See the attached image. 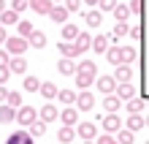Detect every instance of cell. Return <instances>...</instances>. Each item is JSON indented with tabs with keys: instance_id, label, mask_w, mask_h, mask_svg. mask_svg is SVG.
Segmentation results:
<instances>
[{
	"instance_id": "obj_1",
	"label": "cell",
	"mask_w": 149,
	"mask_h": 144,
	"mask_svg": "<svg viewBox=\"0 0 149 144\" xmlns=\"http://www.w3.org/2000/svg\"><path fill=\"white\" fill-rule=\"evenodd\" d=\"M106 60L114 65H130L136 60V49L133 46H111L106 49Z\"/></svg>"
},
{
	"instance_id": "obj_2",
	"label": "cell",
	"mask_w": 149,
	"mask_h": 144,
	"mask_svg": "<svg viewBox=\"0 0 149 144\" xmlns=\"http://www.w3.org/2000/svg\"><path fill=\"white\" fill-rule=\"evenodd\" d=\"M27 46H30L27 38H19V35H8V38H6V52H8L11 57H14V55H24Z\"/></svg>"
},
{
	"instance_id": "obj_3",
	"label": "cell",
	"mask_w": 149,
	"mask_h": 144,
	"mask_svg": "<svg viewBox=\"0 0 149 144\" xmlns=\"http://www.w3.org/2000/svg\"><path fill=\"white\" fill-rule=\"evenodd\" d=\"M38 120V112L36 109H33V106H19V109H16V122H19V125H24V128H27V125L30 122H36Z\"/></svg>"
},
{
	"instance_id": "obj_4",
	"label": "cell",
	"mask_w": 149,
	"mask_h": 144,
	"mask_svg": "<svg viewBox=\"0 0 149 144\" xmlns=\"http://www.w3.org/2000/svg\"><path fill=\"white\" fill-rule=\"evenodd\" d=\"M76 136H79V139H84V141H92V139H98V125H95V122H79V128H76Z\"/></svg>"
},
{
	"instance_id": "obj_5",
	"label": "cell",
	"mask_w": 149,
	"mask_h": 144,
	"mask_svg": "<svg viewBox=\"0 0 149 144\" xmlns=\"http://www.w3.org/2000/svg\"><path fill=\"white\" fill-rule=\"evenodd\" d=\"M73 106H76L79 112H90L92 106H95V95L90 93V90H81V93L76 95V103H73Z\"/></svg>"
},
{
	"instance_id": "obj_6",
	"label": "cell",
	"mask_w": 149,
	"mask_h": 144,
	"mask_svg": "<svg viewBox=\"0 0 149 144\" xmlns=\"http://www.w3.org/2000/svg\"><path fill=\"white\" fill-rule=\"evenodd\" d=\"M57 117H60V112H57L54 103H43L41 109H38V120H41V122H54Z\"/></svg>"
},
{
	"instance_id": "obj_7",
	"label": "cell",
	"mask_w": 149,
	"mask_h": 144,
	"mask_svg": "<svg viewBox=\"0 0 149 144\" xmlns=\"http://www.w3.org/2000/svg\"><path fill=\"white\" fill-rule=\"evenodd\" d=\"M60 122L68 125V128H73V125L79 122V109L76 106H65V109L60 112Z\"/></svg>"
},
{
	"instance_id": "obj_8",
	"label": "cell",
	"mask_w": 149,
	"mask_h": 144,
	"mask_svg": "<svg viewBox=\"0 0 149 144\" xmlns=\"http://www.w3.org/2000/svg\"><path fill=\"white\" fill-rule=\"evenodd\" d=\"M46 16H49L52 22H57V25H65V22H68V8L57 3V6H52V8H49V14H46Z\"/></svg>"
},
{
	"instance_id": "obj_9",
	"label": "cell",
	"mask_w": 149,
	"mask_h": 144,
	"mask_svg": "<svg viewBox=\"0 0 149 144\" xmlns=\"http://www.w3.org/2000/svg\"><path fill=\"white\" fill-rule=\"evenodd\" d=\"M90 44H92V35H90V33H84V30H79V35L73 38L76 52H79V55H81V52H90Z\"/></svg>"
},
{
	"instance_id": "obj_10",
	"label": "cell",
	"mask_w": 149,
	"mask_h": 144,
	"mask_svg": "<svg viewBox=\"0 0 149 144\" xmlns=\"http://www.w3.org/2000/svg\"><path fill=\"white\" fill-rule=\"evenodd\" d=\"M114 95H117L119 101H130V98L136 95V87L130 84V82H122V84H117V87H114Z\"/></svg>"
},
{
	"instance_id": "obj_11",
	"label": "cell",
	"mask_w": 149,
	"mask_h": 144,
	"mask_svg": "<svg viewBox=\"0 0 149 144\" xmlns=\"http://www.w3.org/2000/svg\"><path fill=\"white\" fill-rule=\"evenodd\" d=\"M122 128V117H117V114H106L103 117V131L106 133H117Z\"/></svg>"
},
{
	"instance_id": "obj_12",
	"label": "cell",
	"mask_w": 149,
	"mask_h": 144,
	"mask_svg": "<svg viewBox=\"0 0 149 144\" xmlns=\"http://www.w3.org/2000/svg\"><path fill=\"white\" fill-rule=\"evenodd\" d=\"M8 71H11V74H24V71H27V60L22 55H14L8 60Z\"/></svg>"
},
{
	"instance_id": "obj_13",
	"label": "cell",
	"mask_w": 149,
	"mask_h": 144,
	"mask_svg": "<svg viewBox=\"0 0 149 144\" xmlns=\"http://www.w3.org/2000/svg\"><path fill=\"white\" fill-rule=\"evenodd\" d=\"M27 6H30V11H36V14H41V16H46L49 14V8L54 6L52 0H27Z\"/></svg>"
},
{
	"instance_id": "obj_14",
	"label": "cell",
	"mask_w": 149,
	"mask_h": 144,
	"mask_svg": "<svg viewBox=\"0 0 149 144\" xmlns=\"http://www.w3.org/2000/svg\"><path fill=\"white\" fill-rule=\"evenodd\" d=\"M84 22H87V27H100V25H103V11H98V8L87 11L84 14Z\"/></svg>"
},
{
	"instance_id": "obj_15",
	"label": "cell",
	"mask_w": 149,
	"mask_h": 144,
	"mask_svg": "<svg viewBox=\"0 0 149 144\" xmlns=\"http://www.w3.org/2000/svg\"><path fill=\"white\" fill-rule=\"evenodd\" d=\"M98 82V90L103 95H111L114 93V87H117V82H114V76H100V79H95Z\"/></svg>"
},
{
	"instance_id": "obj_16",
	"label": "cell",
	"mask_w": 149,
	"mask_h": 144,
	"mask_svg": "<svg viewBox=\"0 0 149 144\" xmlns=\"http://www.w3.org/2000/svg\"><path fill=\"white\" fill-rule=\"evenodd\" d=\"M6 144H33V136L27 131H16V133H11V136L6 139Z\"/></svg>"
},
{
	"instance_id": "obj_17",
	"label": "cell",
	"mask_w": 149,
	"mask_h": 144,
	"mask_svg": "<svg viewBox=\"0 0 149 144\" xmlns=\"http://www.w3.org/2000/svg\"><path fill=\"white\" fill-rule=\"evenodd\" d=\"M0 25H3V27H11V25H19V14H16L14 8H6V11L0 14Z\"/></svg>"
},
{
	"instance_id": "obj_18",
	"label": "cell",
	"mask_w": 149,
	"mask_h": 144,
	"mask_svg": "<svg viewBox=\"0 0 149 144\" xmlns=\"http://www.w3.org/2000/svg\"><path fill=\"white\" fill-rule=\"evenodd\" d=\"M130 76H133V68H130V65H117V71H114V82H117V84L130 82Z\"/></svg>"
},
{
	"instance_id": "obj_19",
	"label": "cell",
	"mask_w": 149,
	"mask_h": 144,
	"mask_svg": "<svg viewBox=\"0 0 149 144\" xmlns=\"http://www.w3.org/2000/svg\"><path fill=\"white\" fill-rule=\"evenodd\" d=\"M57 52H60L63 57H68V60L79 57V52H76V46H73V41H63V44H57Z\"/></svg>"
},
{
	"instance_id": "obj_20",
	"label": "cell",
	"mask_w": 149,
	"mask_h": 144,
	"mask_svg": "<svg viewBox=\"0 0 149 144\" xmlns=\"http://www.w3.org/2000/svg\"><path fill=\"white\" fill-rule=\"evenodd\" d=\"M109 41H111L109 35H103V33H100V35H95V38H92L90 49H92V52H106V49H109Z\"/></svg>"
},
{
	"instance_id": "obj_21",
	"label": "cell",
	"mask_w": 149,
	"mask_h": 144,
	"mask_svg": "<svg viewBox=\"0 0 149 144\" xmlns=\"http://www.w3.org/2000/svg\"><path fill=\"white\" fill-rule=\"evenodd\" d=\"M119 106H122V101H119V98L114 95V93L103 98V109H106L109 114H117V109H119Z\"/></svg>"
},
{
	"instance_id": "obj_22",
	"label": "cell",
	"mask_w": 149,
	"mask_h": 144,
	"mask_svg": "<svg viewBox=\"0 0 149 144\" xmlns=\"http://www.w3.org/2000/svg\"><path fill=\"white\" fill-rule=\"evenodd\" d=\"M57 71H60V74H65V76H73L76 74V63L68 60V57H63V60L57 63Z\"/></svg>"
},
{
	"instance_id": "obj_23",
	"label": "cell",
	"mask_w": 149,
	"mask_h": 144,
	"mask_svg": "<svg viewBox=\"0 0 149 144\" xmlns=\"http://www.w3.org/2000/svg\"><path fill=\"white\" fill-rule=\"evenodd\" d=\"M111 11H114V19H117V22H127V16H130V8L125 3H117Z\"/></svg>"
},
{
	"instance_id": "obj_24",
	"label": "cell",
	"mask_w": 149,
	"mask_h": 144,
	"mask_svg": "<svg viewBox=\"0 0 149 144\" xmlns=\"http://www.w3.org/2000/svg\"><path fill=\"white\" fill-rule=\"evenodd\" d=\"M57 101L65 103V106H73L76 103V93L73 90H57Z\"/></svg>"
},
{
	"instance_id": "obj_25",
	"label": "cell",
	"mask_w": 149,
	"mask_h": 144,
	"mask_svg": "<svg viewBox=\"0 0 149 144\" xmlns=\"http://www.w3.org/2000/svg\"><path fill=\"white\" fill-rule=\"evenodd\" d=\"M27 44H30V46H36V49H43V46H46V35H43L41 30H33V35L27 38Z\"/></svg>"
},
{
	"instance_id": "obj_26",
	"label": "cell",
	"mask_w": 149,
	"mask_h": 144,
	"mask_svg": "<svg viewBox=\"0 0 149 144\" xmlns=\"http://www.w3.org/2000/svg\"><path fill=\"white\" fill-rule=\"evenodd\" d=\"M76 76V84H79V90H90V84L95 82L98 76H92V74H73Z\"/></svg>"
},
{
	"instance_id": "obj_27",
	"label": "cell",
	"mask_w": 149,
	"mask_h": 144,
	"mask_svg": "<svg viewBox=\"0 0 149 144\" xmlns=\"http://www.w3.org/2000/svg\"><path fill=\"white\" fill-rule=\"evenodd\" d=\"M38 93L46 98V101H52V98H57V87L52 84V82H41V87H38Z\"/></svg>"
},
{
	"instance_id": "obj_28",
	"label": "cell",
	"mask_w": 149,
	"mask_h": 144,
	"mask_svg": "<svg viewBox=\"0 0 149 144\" xmlns=\"http://www.w3.org/2000/svg\"><path fill=\"white\" fill-rule=\"evenodd\" d=\"M57 139L63 141V144H71V141L76 139V128H68V125H63V128H60V133H57Z\"/></svg>"
},
{
	"instance_id": "obj_29",
	"label": "cell",
	"mask_w": 149,
	"mask_h": 144,
	"mask_svg": "<svg viewBox=\"0 0 149 144\" xmlns=\"http://www.w3.org/2000/svg\"><path fill=\"white\" fill-rule=\"evenodd\" d=\"M76 74H98V65H95V63L92 60H81V63H79V65H76Z\"/></svg>"
},
{
	"instance_id": "obj_30",
	"label": "cell",
	"mask_w": 149,
	"mask_h": 144,
	"mask_svg": "<svg viewBox=\"0 0 149 144\" xmlns=\"http://www.w3.org/2000/svg\"><path fill=\"white\" fill-rule=\"evenodd\" d=\"M11 120H16V109H11V106H0V122H3V125H8V122H11Z\"/></svg>"
},
{
	"instance_id": "obj_31",
	"label": "cell",
	"mask_w": 149,
	"mask_h": 144,
	"mask_svg": "<svg viewBox=\"0 0 149 144\" xmlns=\"http://www.w3.org/2000/svg\"><path fill=\"white\" fill-rule=\"evenodd\" d=\"M27 133H30L33 139H36V136H43V133H46V122H41V120L30 122V125H27Z\"/></svg>"
},
{
	"instance_id": "obj_32",
	"label": "cell",
	"mask_w": 149,
	"mask_h": 144,
	"mask_svg": "<svg viewBox=\"0 0 149 144\" xmlns=\"http://www.w3.org/2000/svg\"><path fill=\"white\" fill-rule=\"evenodd\" d=\"M125 125H127V131H141L144 128V117L141 114H130Z\"/></svg>"
},
{
	"instance_id": "obj_33",
	"label": "cell",
	"mask_w": 149,
	"mask_h": 144,
	"mask_svg": "<svg viewBox=\"0 0 149 144\" xmlns=\"http://www.w3.org/2000/svg\"><path fill=\"white\" fill-rule=\"evenodd\" d=\"M127 112L130 114H141L144 112V98H130L127 101Z\"/></svg>"
},
{
	"instance_id": "obj_34",
	"label": "cell",
	"mask_w": 149,
	"mask_h": 144,
	"mask_svg": "<svg viewBox=\"0 0 149 144\" xmlns=\"http://www.w3.org/2000/svg\"><path fill=\"white\" fill-rule=\"evenodd\" d=\"M38 87H41V79L38 76H24V90H27V93H38Z\"/></svg>"
},
{
	"instance_id": "obj_35",
	"label": "cell",
	"mask_w": 149,
	"mask_h": 144,
	"mask_svg": "<svg viewBox=\"0 0 149 144\" xmlns=\"http://www.w3.org/2000/svg\"><path fill=\"white\" fill-rule=\"evenodd\" d=\"M76 35H79V27H76V25H71V22H65V25H63V38H65V41H73Z\"/></svg>"
},
{
	"instance_id": "obj_36",
	"label": "cell",
	"mask_w": 149,
	"mask_h": 144,
	"mask_svg": "<svg viewBox=\"0 0 149 144\" xmlns=\"http://www.w3.org/2000/svg\"><path fill=\"white\" fill-rule=\"evenodd\" d=\"M6 106H11V109H19V106H22V95L16 93V90H14V93H8V95H6Z\"/></svg>"
},
{
	"instance_id": "obj_37",
	"label": "cell",
	"mask_w": 149,
	"mask_h": 144,
	"mask_svg": "<svg viewBox=\"0 0 149 144\" xmlns=\"http://www.w3.org/2000/svg\"><path fill=\"white\" fill-rule=\"evenodd\" d=\"M33 30H36V27H33L30 22H19V25H16V33H19V38H30Z\"/></svg>"
},
{
	"instance_id": "obj_38",
	"label": "cell",
	"mask_w": 149,
	"mask_h": 144,
	"mask_svg": "<svg viewBox=\"0 0 149 144\" xmlns=\"http://www.w3.org/2000/svg\"><path fill=\"white\" fill-rule=\"evenodd\" d=\"M127 22H117V27H114V33L109 35V38H125V35H127Z\"/></svg>"
},
{
	"instance_id": "obj_39",
	"label": "cell",
	"mask_w": 149,
	"mask_h": 144,
	"mask_svg": "<svg viewBox=\"0 0 149 144\" xmlns=\"http://www.w3.org/2000/svg\"><path fill=\"white\" fill-rule=\"evenodd\" d=\"M133 141H136V139H133V131H127V128L122 131V128H119V136H117V144H133Z\"/></svg>"
},
{
	"instance_id": "obj_40",
	"label": "cell",
	"mask_w": 149,
	"mask_h": 144,
	"mask_svg": "<svg viewBox=\"0 0 149 144\" xmlns=\"http://www.w3.org/2000/svg\"><path fill=\"white\" fill-rule=\"evenodd\" d=\"M114 6H117V0H98V8H100V11H111Z\"/></svg>"
},
{
	"instance_id": "obj_41",
	"label": "cell",
	"mask_w": 149,
	"mask_h": 144,
	"mask_svg": "<svg viewBox=\"0 0 149 144\" xmlns=\"http://www.w3.org/2000/svg\"><path fill=\"white\" fill-rule=\"evenodd\" d=\"M79 6H81V0H65V8H68V14H76V11H79Z\"/></svg>"
},
{
	"instance_id": "obj_42",
	"label": "cell",
	"mask_w": 149,
	"mask_h": 144,
	"mask_svg": "<svg viewBox=\"0 0 149 144\" xmlns=\"http://www.w3.org/2000/svg\"><path fill=\"white\" fill-rule=\"evenodd\" d=\"M11 8L19 14V11H24V8H27V0H11Z\"/></svg>"
},
{
	"instance_id": "obj_43",
	"label": "cell",
	"mask_w": 149,
	"mask_h": 144,
	"mask_svg": "<svg viewBox=\"0 0 149 144\" xmlns=\"http://www.w3.org/2000/svg\"><path fill=\"white\" fill-rule=\"evenodd\" d=\"M95 144H117V139H114L111 133H103V136H100L98 141H95Z\"/></svg>"
},
{
	"instance_id": "obj_44",
	"label": "cell",
	"mask_w": 149,
	"mask_h": 144,
	"mask_svg": "<svg viewBox=\"0 0 149 144\" xmlns=\"http://www.w3.org/2000/svg\"><path fill=\"white\" fill-rule=\"evenodd\" d=\"M130 14H138V11H141V0H130Z\"/></svg>"
},
{
	"instance_id": "obj_45",
	"label": "cell",
	"mask_w": 149,
	"mask_h": 144,
	"mask_svg": "<svg viewBox=\"0 0 149 144\" xmlns=\"http://www.w3.org/2000/svg\"><path fill=\"white\" fill-rule=\"evenodd\" d=\"M8 60H11V55L8 52H0V68H8Z\"/></svg>"
},
{
	"instance_id": "obj_46",
	"label": "cell",
	"mask_w": 149,
	"mask_h": 144,
	"mask_svg": "<svg viewBox=\"0 0 149 144\" xmlns=\"http://www.w3.org/2000/svg\"><path fill=\"white\" fill-rule=\"evenodd\" d=\"M8 76H11V71H8V68H0V84H6Z\"/></svg>"
},
{
	"instance_id": "obj_47",
	"label": "cell",
	"mask_w": 149,
	"mask_h": 144,
	"mask_svg": "<svg viewBox=\"0 0 149 144\" xmlns=\"http://www.w3.org/2000/svg\"><path fill=\"white\" fill-rule=\"evenodd\" d=\"M6 95H8V90H6V84H0V103H6Z\"/></svg>"
},
{
	"instance_id": "obj_48",
	"label": "cell",
	"mask_w": 149,
	"mask_h": 144,
	"mask_svg": "<svg viewBox=\"0 0 149 144\" xmlns=\"http://www.w3.org/2000/svg\"><path fill=\"white\" fill-rule=\"evenodd\" d=\"M6 38H8V33H6L3 25H0V44H6Z\"/></svg>"
},
{
	"instance_id": "obj_49",
	"label": "cell",
	"mask_w": 149,
	"mask_h": 144,
	"mask_svg": "<svg viewBox=\"0 0 149 144\" xmlns=\"http://www.w3.org/2000/svg\"><path fill=\"white\" fill-rule=\"evenodd\" d=\"M81 3H87V6H98V0H81Z\"/></svg>"
},
{
	"instance_id": "obj_50",
	"label": "cell",
	"mask_w": 149,
	"mask_h": 144,
	"mask_svg": "<svg viewBox=\"0 0 149 144\" xmlns=\"http://www.w3.org/2000/svg\"><path fill=\"white\" fill-rule=\"evenodd\" d=\"M6 11V0H0V14H3Z\"/></svg>"
},
{
	"instance_id": "obj_51",
	"label": "cell",
	"mask_w": 149,
	"mask_h": 144,
	"mask_svg": "<svg viewBox=\"0 0 149 144\" xmlns=\"http://www.w3.org/2000/svg\"><path fill=\"white\" fill-rule=\"evenodd\" d=\"M144 125H146V128H149V114H146V117H144Z\"/></svg>"
},
{
	"instance_id": "obj_52",
	"label": "cell",
	"mask_w": 149,
	"mask_h": 144,
	"mask_svg": "<svg viewBox=\"0 0 149 144\" xmlns=\"http://www.w3.org/2000/svg\"><path fill=\"white\" fill-rule=\"evenodd\" d=\"M81 144H92V141H81Z\"/></svg>"
},
{
	"instance_id": "obj_53",
	"label": "cell",
	"mask_w": 149,
	"mask_h": 144,
	"mask_svg": "<svg viewBox=\"0 0 149 144\" xmlns=\"http://www.w3.org/2000/svg\"><path fill=\"white\" fill-rule=\"evenodd\" d=\"M52 3H60V0H52Z\"/></svg>"
}]
</instances>
